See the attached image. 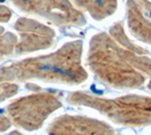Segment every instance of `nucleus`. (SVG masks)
Returning a JSON list of instances; mask_svg holds the SVG:
<instances>
[{"mask_svg": "<svg viewBox=\"0 0 151 135\" xmlns=\"http://www.w3.org/2000/svg\"><path fill=\"white\" fill-rule=\"evenodd\" d=\"M81 43L72 42L54 53L26 59L0 68V83L28 81L81 83L87 78L80 64Z\"/></svg>", "mask_w": 151, "mask_h": 135, "instance_id": "nucleus-1", "label": "nucleus"}, {"mask_svg": "<svg viewBox=\"0 0 151 135\" xmlns=\"http://www.w3.org/2000/svg\"><path fill=\"white\" fill-rule=\"evenodd\" d=\"M68 101L72 104L93 107L118 123L145 124L151 122V99L149 98L122 97L109 100L75 93L68 96Z\"/></svg>", "mask_w": 151, "mask_h": 135, "instance_id": "nucleus-2", "label": "nucleus"}, {"mask_svg": "<svg viewBox=\"0 0 151 135\" xmlns=\"http://www.w3.org/2000/svg\"><path fill=\"white\" fill-rule=\"evenodd\" d=\"M60 106L58 96L44 92L16 99L7 107L6 113L14 126L34 130L39 129L49 114Z\"/></svg>", "mask_w": 151, "mask_h": 135, "instance_id": "nucleus-3", "label": "nucleus"}, {"mask_svg": "<svg viewBox=\"0 0 151 135\" xmlns=\"http://www.w3.org/2000/svg\"><path fill=\"white\" fill-rule=\"evenodd\" d=\"M12 3L22 11L44 17L57 26L78 25L82 19L69 0H12Z\"/></svg>", "mask_w": 151, "mask_h": 135, "instance_id": "nucleus-4", "label": "nucleus"}, {"mask_svg": "<svg viewBox=\"0 0 151 135\" xmlns=\"http://www.w3.org/2000/svg\"><path fill=\"white\" fill-rule=\"evenodd\" d=\"M15 29L20 36L15 46L18 54L45 49L54 42L55 32L36 21L22 18L16 22Z\"/></svg>", "mask_w": 151, "mask_h": 135, "instance_id": "nucleus-5", "label": "nucleus"}, {"mask_svg": "<svg viewBox=\"0 0 151 135\" xmlns=\"http://www.w3.org/2000/svg\"><path fill=\"white\" fill-rule=\"evenodd\" d=\"M48 135H113V131L109 126L97 120L63 115L51 123Z\"/></svg>", "mask_w": 151, "mask_h": 135, "instance_id": "nucleus-6", "label": "nucleus"}, {"mask_svg": "<svg viewBox=\"0 0 151 135\" xmlns=\"http://www.w3.org/2000/svg\"><path fill=\"white\" fill-rule=\"evenodd\" d=\"M78 7L88 11L94 18L104 17L111 12L114 0H72Z\"/></svg>", "mask_w": 151, "mask_h": 135, "instance_id": "nucleus-7", "label": "nucleus"}, {"mask_svg": "<svg viewBox=\"0 0 151 135\" xmlns=\"http://www.w3.org/2000/svg\"><path fill=\"white\" fill-rule=\"evenodd\" d=\"M16 43L17 38L15 35L0 27V62L15 51Z\"/></svg>", "mask_w": 151, "mask_h": 135, "instance_id": "nucleus-8", "label": "nucleus"}, {"mask_svg": "<svg viewBox=\"0 0 151 135\" xmlns=\"http://www.w3.org/2000/svg\"><path fill=\"white\" fill-rule=\"evenodd\" d=\"M18 86L14 83L1 82L0 83V102L13 96L17 93Z\"/></svg>", "mask_w": 151, "mask_h": 135, "instance_id": "nucleus-9", "label": "nucleus"}, {"mask_svg": "<svg viewBox=\"0 0 151 135\" xmlns=\"http://www.w3.org/2000/svg\"><path fill=\"white\" fill-rule=\"evenodd\" d=\"M12 16V12L7 7L0 6V22H7Z\"/></svg>", "mask_w": 151, "mask_h": 135, "instance_id": "nucleus-10", "label": "nucleus"}, {"mask_svg": "<svg viewBox=\"0 0 151 135\" xmlns=\"http://www.w3.org/2000/svg\"><path fill=\"white\" fill-rule=\"evenodd\" d=\"M19 135H21V134H19Z\"/></svg>", "mask_w": 151, "mask_h": 135, "instance_id": "nucleus-11", "label": "nucleus"}]
</instances>
